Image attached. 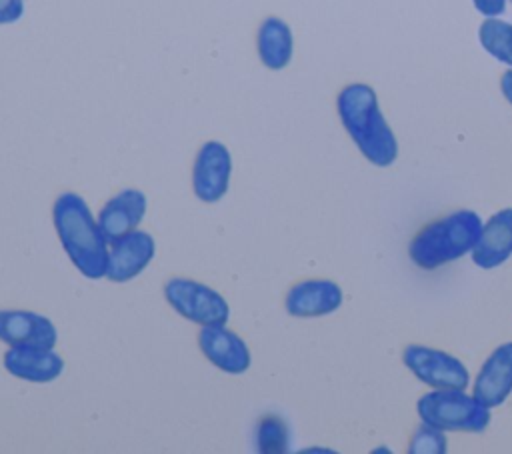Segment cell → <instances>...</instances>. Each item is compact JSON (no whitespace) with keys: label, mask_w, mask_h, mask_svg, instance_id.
Here are the masks:
<instances>
[{"label":"cell","mask_w":512,"mask_h":454,"mask_svg":"<svg viewBox=\"0 0 512 454\" xmlns=\"http://www.w3.org/2000/svg\"><path fill=\"white\" fill-rule=\"evenodd\" d=\"M52 222L74 268L90 280L106 278L110 242L86 200L76 192H62L54 200Z\"/></svg>","instance_id":"1"},{"label":"cell","mask_w":512,"mask_h":454,"mask_svg":"<svg viewBox=\"0 0 512 454\" xmlns=\"http://www.w3.org/2000/svg\"><path fill=\"white\" fill-rule=\"evenodd\" d=\"M340 120L358 150L376 166H390L396 160L398 144L386 124L374 90L368 84H350L338 94Z\"/></svg>","instance_id":"2"},{"label":"cell","mask_w":512,"mask_h":454,"mask_svg":"<svg viewBox=\"0 0 512 454\" xmlns=\"http://www.w3.org/2000/svg\"><path fill=\"white\" fill-rule=\"evenodd\" d=\"M482 230L480 216L472 210L452 212L424 226L410 242V258L424 270L438 268L472 252Z\"/></svg>","instance_id":"3"},{"label":"cell","mask_w":512,"mask_h":454,"mask_svg":"<svg viewBox=\"0 0 512 454\" xmlns=\"http://www.w3.org/2000/svg\"><path fill=\"white\" fill-rule=\"evenodd\" d=\"M418 416L424 424L452 432H480L490 422L488 406L458 388L434 390L418 400Z\"/></svg>","instance_id":"4"},{"label":"cell","mask_w":512,"mask_h":454,"mask_svg":"<svg viewBox=\"0 0 512 454\" xmlns=\"http://www.w3.org/2000/svg\"><path fill=\"white\" fill-rule=\"evenodd\" d=\"M164 298L182 318L200 326L226 324L230 318V306L224 296L208 284L190 278L166 280Z\"/></svg>","instance_id":"5"},{"label":"cell","mask_w":512,"mask_h":454,"mask_svg":"<svg viewBox=\"0 0 512 454\" xmlns=\"http://www.w3.org/2000/svg\"><path fill=\"white\" fill-rule=\"evenodd\" d=\"M232 156L220 140H208L200 146L192 168L194 196L204 204L218 202L230 186Z\"/></svg>","instance_id":"6"},{"label":"cell","mask_w":512,"mask_h":454,"mask_svg":"<svg viewBox=\"0 0 512 454\" xmlns=\"http://www.w3.org/2000/svg\"><path fill=\"white\" fill-rule=\"evenodd\" d=\"M404 364L416 374L418 380L432 388L464 390L468 384V370L464 364L436 348L408 346L404 350Z\"/></svg>","instance_id":"7"},{"label":"cell","mask_w":512,"mask_h":454,"mask_svg":"<svg viewBox=\"0 0 512 454\" xmlns=\"http://www.w3.org/2000/svg\"><path fill=\"white\" fill-rule=\"evenodd\" d=\"M198 346L210 364L226 374H244L252 364L248 344L236 332L228 330L226 324L202 326Z\"/></svg>","instance_id":"8"},{"label":"cell","mask_w":512,"mask_h":454,"mask_svg":"<svg viewBox=\"0 0 512 454\" xmlns=\"http://www.w3.org/2000/svg\"><path fill=\"white\" fill-rule=\"evenodd\" d=\"M156 242L144 230H132L130 234L110 242L106 278L116 284H124L136 278L154 258Z\"/></svg>","instance_id":"9"},{"label":"cell","mask_w":512,"mask_h":454,"mask_svg":"<svg viewBox=\"0 0 512 454\" xmlns=\"http://www.w3.org/2000/svg\"><path fill=\"white\" fill-rule=\"evenodd\" d=\"M4 368L26 382L48 384L64 372V360L54 348L22 344L10 346L4 354Z\"/></svg>","instance_id":"10"},{"label":"cell","mask_w":512,"mask_h":454,"mask_svg":"<svg viewBox=\"0 0 512 454\" xmlns=\"http://www.w3.org/2000/svg\"><path fill=\"white\" fill-rule=\"evenodd\" d=\"M0 340L8 346L34 344L54 348L58 330L44 314L30 310H0Z\"/></svg>","instance_id":"11"},{"label":"cell","mask_w":512,"mask_h":454,"mask_svg":"<svg viewBox=\"0 0 512 454\" xmlns=\"http://www.w3.org/2000/svg\"><path fill=\"white\" fill-rule=\"evenodd\" d=\"M148 208V198L138 188H124L114 194L98 214V224L108 242H114L138 228Z\"/></svg>","instance_id":"12"},{"label":"cell","mask_w":512,"mask_h":454,"mask_svg":"<svg viewBox=\"0 0 512 454\" xmlns=\"http://www.w3.org/2000/svg\"><path fill=\"white\" fill-rule=\"evenodd\" d=\"M342 304V290L332 280H302L286 294V310L296 318H316Z\"/></svg>","instance_id":"13"},{"label":"cell","mask_w":512,"mask_h":454,"mask_svg":"<svg viewBox=\"0 0 512 454\" xmlns=\"http://www.w3.org/2000/svg\"><path fill=\"white\" fill-rule=\"evenodd\" d=\"M512 392V342L496 348L478 372L474 384V398L492 408L506 400Z\"/></svg>","instance_id":"14"},{"label":"cell","mask_w":512,"mask_h":454,"mask_svg":"<svg viewBox=\"0 0 512 454\" xmlns=\"http://www.w3.org/2000/svg\"><path fill=\"white\" fill-rule=\"evenodd\" d=\"M512 256V208L496 212L480 230L472 260L480 268H496Z\"/></svg>","instance_id":"15"},{"label":"cell","mask_w":512,"mask_h":454,"mask_svg":"<svg viewBox=\"0 0 512 454\" xmlns=\"http://www.w3.org/2000/svg\"><path fill=\"white\" fill-rule=\"evenodd\" d=\"M294 38L290 26L276 18L268 16L258 28V56L262 64L270 70H282L292 60Z\"/></svg>","instance_id":"16"},{"label":"cell","mask_w":512,"mask_h":454,"mask_svg":"<svg viewBox=\"0 0 512 454\" xmlns=\"http://www.w3.org/2000/svg\"><path fill=\"white\" fill-rule=\"evenodd\" d=\"M478 38L488 54L512 66V24L498 18H486L478 28Z\"/></svg>","instance_id":"17"},{"label":"cell","mask_w":512,"mask_h":454,"mask_svg":"<svg viewBox=\"0 0 512 454\" xmlns=\"http://www.w3.org/2000/svg\"><path fill=\"white\" fill-rule=\"evenodd\" d=\"M256 448L260 452H286L288 428L278 416H266L256 428Z\"/></svg>","instance_id":"18"},{"label":"cell","mask_w":512,"mask_h":454,"mask_svg":"<svg viewBox=\"0 0 512 454\" xmlns=\"http://www.w3.org/2000/svg\"><path fill=\"white\" fill-rule=\"evenodd\" d=\"M412 454H442L446 452V438L440 428H434L430 424H422L412 442H410Z\"/></svg>","instance_id":"19"},{"label":"cell","mask_w":512,"mask_h":454,"mask_svg":"<svg viewBox=\"0 0 512 454\" xmlns=\"http://www.w3.org/2000/svg\"><path fill=\"white\" fill-rule=\"evenodd\" d=\"M24 14V0H0V24H14Z\"/></svg>","instance_id":"20"},{"label":"cell","mask_w":512,"mask_h":454,"mask_svg":"<svg viewBox=\"0 0 512 454\" xmlns=\"http://www.w3.org/2000/svg\"><path fill=\"white\" fill-rule=\"evenodd\" d=\"M476 10L488 18L492 16H498L504 12V6H506V0H472Z\"/></svg>","instance_id":"21"},{"label":"cell","mask_w":512,"mask_h":454,"mask_svg":"<svg viewBox=\"0 0 512 454\" xmlns=\"http://www.w3.org/2000/svg\"><path fill=\"white\" fill-rule=\"evenodd\" d=\"M500 88H502V94L506 96V100L512 104V70H508V72L502 74Z\"/></svg>","instance_id":"22"}]
</instances>
